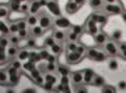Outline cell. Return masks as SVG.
<instances>
[{"instance_id":"6da1fadb","label":"cell","mask_w":126,"mask_h":93,"mask_svg":"<svg viewBox=\"0 0 126 93\" xmlns=\"http://www.w3.org/2000/svg\"><path fill=\"white\" fill-rule=\"evenodd\" d=\"M103 9L106 13H108L110 15H118V14H122L124 12L123 10V5L121 3H112V4H109V3H105L103 5Z\"/></svg>"},{"instance_id":"7a4b0ae2","label":"cell","mask_w":126,"mask_h":93,"mask_svg":"<svg viewBox=\"0 0 126 93\" xmlns=\"http://www.w3.org/2000/svg\"><path fill=\"white\" fill-rule=\"evenodd\" d=\"M85 32L92 35V36H94L98 32H99V28H98V24L94 22L92 18H89L87 21H86V24H85Z\"/></svg>"},{"instance_id":"3957f363","label":"cell","mask_w":126,"mask_h":93,"mask_svg":"<svg viewBox=\"0 0 126 93\" xmlns=\"http://www.w3.org/2000/svg\"><path fill=\"white\" fill-rule=\"evenodd\" d=\"M82 58H83V53L75 50V51L68 52V55L66 56V61L69 64H76V63H79V61H81Z\"/></svg>"},{"instance_id":"277c9868","label":"cell","mask_w":126,"mask_h":93,"mask_svg":"<svg viewBox=\"0 0 126 93\" xmlns=\"http://www.w3.org/2000/svg\"><path fill=\"white\" fill-rule=\"evenodd\" d=\"M104 48H105L106 53H108L109 56H112V57L117 56L118 52H119V50H118V46L116 45L115 42H112V41H106Z\"/></svg>"},{"instance_id":"5b68a950","label":"cell","mask_w":126,"mask_h":93,"mask_svg":"<svg viewBox=\"0 0 126 93\" xmlns=\"http://www.w3.org/2000/svg\"><path fill=\"white\" fill-rule=\"evenodd\" d=\"M46 7L53 15H55V16H57V17L60 16V9H59L58 3L55 1V0H47Z\"/></svg>"},{"instance_id":"8992f818","label":"cell","mask_w":126,"mask_h":93,"mask_svg":"<svg viewBox=\"0 0 126 93\" xmlns=\"http://www.w3.org/2000/svg\"><path fill=\"white\" fill-rule=\"evenodd\" d=\"M7 73H9V83L11 85H16L18 83L19 81V75L17 73V69H15L14 67H10L9 71H7Z\"/></svg>"},{"instance_id":"52a82bcc","label":"cell","mask_w":126,"mask_h":93,"mask_svg":"<svg viewBox=\"0 0 126 93\" xmlns=\"http://www.w3.org/2000/svg\"><path fill=\"white\" fill-rule=\"evenodd\" d=\"M55 25H56L57 27H60V28H67L72 24H70L68 19L61 17V16H58V18L55 20Z\"/></svg>"},{"instance_id":"ba28073f","label":"cell","mask_w":126,"mask_h":93,"mask_svg":"<svg viewBox=\"0 0 126 93\" xmlns=\"http://www.w3.org/2000/svg\"><path fill=\"white\" fill-rule=\"evenodd\" d=\"M94 75L96 74H94V70H92V69H85V70H83V83L86 85L92 84Z\"/></svg>"},{"instance_id":"9c48e42d","label":"cell","mask_w":126,"mask_h":93,"mask_svg":"<svg viewBox=\"0 0 126 93\" xmlns=\"http://www.w3.org/2000/svg\"><path fill=\"white\" fill-rule=\"evenodd\" d=\"M90 18H92L93 20L99 25H103L106 23V21H107V17H106L104 14H99V13L93 14L92 16H90Z\"/></svg>"},{"instance_id":"30bf717a","label":"cell","mask_w":126,"mask_h":93,"mask_svg":"<svg viewBox=\"0 0 126 93\" xmlns=\"http://www.w3.org/2000/svg\"><path fill=\"white\" fill-rule=\"evenodd\" d=\"M50 24H52V19L47 16V15H41V17L39 18V25L43 29H46L49 27Z\"/></svg>"},{"instance_id":"8fae6325","label":"cell","mask_w":126,"mask_h":93,"mask_svg":"<svg viewBox=\"0 0 126 93\" xmlns=\"http://www.w3.org/2000/svg\"><path fill=\"white\" fill-rule=\"evenodd\" d=\"M72 81L73 84L76 86H80L83 83V72L81 71H76L72 73Z\"/></svg>"},{"instance_id":"7c38bea8","label":"cell","mask_w":126,"mask_h":93,"mask_svg":"<svg viewBox=\"0 0 126 93\" xmlns=\"http://www.w3.org/2000/svg\"><path fill=\"white\" fill-rule=\"evenodd\" d=\"M94 37V42H96V44H98V45H103L106 43V41H107V36L102 32H98Z\"/></svg>"},{"instance_id":"4fadbf2b","label":"cell","mask_w":126,"mask_h":93,"mask_svg":"<svg viewBox=\"0 0 126 93\" xmlns=\"http://www.w3.org/2000/svg\"><path fill=\"white\" fill-rule=\"evenodd\" d=\"M42 6V3H41V0H34L30 3V13L35 15L36 13H38L40 7Z\"/></svg>"},{"instance_id":"5bb4252c","label":"cell","mask_w":126,"mask_h":93,"mask_svg":"<svg viewBox=\"0 0 126 93\" xmlns=\"http://www.w3.org/2000/svg\"><path fill=\"white\" fill-rule=\"evenodd\" d=\"M65 9H66V11H67L68 14H75V13H77V12L79 11V9H80V5H78L76 2H74L73 0H70L67 4H66Z\"/></svg>"},{"instance_id":"9a60e30c","label":"cell","mask_w":126,"mask_h":93,"mask_svg":"<svg viewBox=\"0 0 126 93\" xmlns=\"http://www.w3.org/2000/svg\"><path fill=\"white\" fill-rule=\"evenodd\" d=\"M92 84L94 85V86H96V87H103L104 85H105V81H104V79L102 76L96 74V75L94 76Z\"/></svg>"},{"instance_id":"2e32d148","label":"cell","mask_w":126,"mask_h":93,"mask_svg":"<svg viewBox=\"0 0 126 93\" xmlns=\"http://www.w3.org/2000/svg\"><path fill=\"white\" fill-rule=\"evenodd\" d=\"M26 22H27V25H30L31 27H33V26L37 25L39 23V18L37 16H35V15L31 14L30 16L26 18Z\"/></svg>"},{"instance_id":"e0dca14e","label":"cell","mask_w":126,"mask_h":93,"mask_svg":"<svg viewBox=\"0 0 126 93\" xmlns=\"http://www.w3.org/2000/svg\"><path fill=\"white\" fill-rule=\"evenodd\" d=\"M21 0H11L10 1V7L12 11L14 12H19L21 6Z\"/></svg>"},{"instance_id":"ac0fdd59","label":"cell","mask_w":126,"mask_h":93,"mask_svg":"<svg viewBox=\"0 0 126 93\" xmlns=\"http://www.w3.org/2000/svg\"><path fill=\"white\" fill-rule=\"evenodd\" d=\"M42 33H43V28L38 24L33 26V28L31 30V34L33 35V37H40L42 35Z\"/></svg>"},{"instance_id":"d6986e66","label":"cell","mask_w":126,"mask_h":93,"mask_svg":"<svg viewBox=\"0 0 126 93\" xmlns=\"http://www.w3.org/2000/svg\"><path fill=\"white\" fill-rule=\"evenodd\" d=\"M18 59L20 61H25V60H29L30 59V52L27 51V50H20V51L18 52Z\"/></svg>"},{"instance_id":"ffe728a7","label":"cell","mask_w":126,"mask_h":93,"mask_svg":"<svg viewBox=\"0 0 126 93\" xmlns=\"http://www.w3.org/2000/svg\"><path fill=\"white\" fill-rule=\"evenodd\" d=\"M53 37L55 38L56 41H64L65 40V34L62 32V30H56L54 33Z\"/></svg>"},{"instance_id":"44dd1931","label":"cell","mask_w":126,"mask_h":93,"mask_svg":"<svg viewBox=\"0 0 126 93\" xmlns=\"http://www.w3.org/2000/svg\"><path fill=\"white\" fill-rule=\"evenodd\" d=\"M18 48L16 45H12V46H9V48H7V55H9V57L13 58L15 56L18 55Z\"/></svg>"},{"instance_id":"7402d4cb","label":"cell","mask_w":126,"mask_h":93,"mask_svg":"<svg viewBox=\"0 0 126 93\" xmlns=\"http://www.w3.org/2000/svg\"><path fill=\"white\" fill-rule=\"evenodd\" d=\"M118 50H119V55L126 60V43H120L118 45Z\"/></svg>"},{"instance_id":"603a6c76","label":"cell","mask_w":126,"mask_h":93,"mask_svg":"<svg viewBox=\"0 0 126 93\" xmlns=\"http://www.w3.org/2000/svg\"><path fill=\"white\" fill-rule=\"evenodd\" d=\"M7 83H9V74H7V72L0 70V84L5 85Z\"/></svg>"},{"instance_id":"cb8c5ba5","label":"cell","mask_w":126,"mask_h":93,"mask_svg":"<svg viewBox=\"0 0 126 93\" xmlns=\"http://www.w3.org/2000/svg\"><path fill=\"white\" fill-rule=\"evenodd\" d=\"M98 52H99V50H97L96 48H88L87 51H86V55H87V57L89 59L94 60V58H96V56L98 55Z\"/></svg>"},{"instance_id":"d4e9b609","label":"cell","mask_w":126,"mask_h":93,"mask_svg":"<svg viewBox=\"0 0 126 93\" xmlns=\"http://www.w3.org/2000/svg\"><path fill=\"white\" fill-rule=\"evenodd\" d=\"M103 0H89V3H90V6L93 9H99L103 5Z\"/></svg>"},{"instance_id":"484cf974","label":"cell","mask_w":126,"mask_h":93,"mask_svg":"<svg viewBox=\"0 0 126 93\" xmlns=\"http://www.w3.org/2000/svg\"><path fill=\"white\" fill-rule=\"evenodd\" d=\"M44 81H45V82H48L50 84L55 85V84H56V82H57V79H56V76H55V75L50 74V73H47V74L44 75Z\"/></svg>"},{"instance_id":"4316f807","label":"cell","mask_w":126,"mask_h":93,"mask_svg":"<svg viewBox=\"0 0 126 93\" xmlns=\"http://www.w3.org/2000/svg\"><path fill=\"white\" fill-rule=\"evenodd\" d=\"M9 29H10V33L12 34H16L19 32V26L17 24V22H12L10 26H9Z\"/></svg>"},{"instance_id":"83f0119b","label":"cell","mask_w":126,"mask_h":93,"mask_svg":"<svg viewBox=\"0 0 126 93\" xmlns=\"http://www.w3.org/2000/svg\"><path fill=\"white\" fill-rule=\"evenodd\" d=\"M50 49H52V51L53 53H55V55H60L61 51H62V47H61V45H59L57 43H55L52 47H50Z\"/></svg>"},{"instance_id":"f1b7e54d","label":"cell","mask_w":126,"mask_h":93,"mask_svg":"<svg viewBox=\"0 0 126 93\" xmlns=\"http://www.w3.org/2000/svg\"><path fill=\"white\" fill-rule=\"evenodd\" d=\"M23 68L25 69V70H29V71H32L33 69L35 68V62L33 61H29V62H26V63L23 65Z\"/></svg>"},{"instance_id":"f546056e","label":"cell","mask_w":126,"mask_h":93,"mask_svg":"<svg viewBox=\"0 0 126 93\" xmlns=\"http://www.w3.org/2000/svg\"><path fill=\"white\" fill-rule=\"evenodd\" d=\"M58 71L60 72V74L61 75H68V73H69V69L66 67V66H59L58 67Z\"/></svg>"},{"instance_id":"4dcf8cb0","label":"cell","mask_w":126,"mask_h":93,"mask_svg":"<svg viewBox=\"0 0 126 93\" xmlns=\"http://www.w3.org/2000/svg\"><path fill=\"white\" fill-rule=\"evenodd\" d=\"M55 43H56V40H55L54 37H48V38H46L45 41H44V45L48 46V47H52V46H53Z\"/></svg>"},{"instance_id":"1f68e13d","label":"cell","mask_w":126,"mask_h":93,"mask_svg":"<svg viewBox=\"0 0 126 93\" xmlns=\"http://www.w3.org/2000/svg\"><path fill=\"white\" fill-rule=\"evenodd\" d=\"M102 91L104 93H113L116 92V89L113 88L112 86H108V85H104L103 87H102Z\"/></svg>"},{"instance_id":"d6a6232c","label":"cell","mask_w":126,"mask_h":93,"mask_svg":"<svg viewBox=\"0 0 126 93\" xmlns=\"http://www.w3.org/2000/svg\"><path fill=\"white\" fill-rule=\"evenodd\" d=\"M105 60H106V55L104 52H101V51L98 52V55L96 56V58H94V61H97V62H103Z\"/></svg>"},{"instance_id":"836d02e7","label":"cell","mask_w":126,"mask_h":93,"mask_svg":"<svg viewBox=\"0 0 126 93\" xmlns=\"http://www.w3.org/2000/svg\"><path fill=\"white\" fill-rule=\"evenodd\" d=\"M21 13H26V12H30V3L27 2H22L21 6H20V11Z\"/></svg>"},{"instance_id":"e575fe53","label":"cell","mask_w":126,"mask_h":93,"mask_svg":"<svg viewBox=\"0 0 126 93\" xmlns=\"http://www.w3.org/2000/svg\"><path fill=\"white\" fill-rule=\"evenodd\" d=\"M108 67H109L110 70H117L118 67H119V65H118L117 61L111 60V61H109V63H108Z\"/></svg>"},{"instance_id":"d590c367","label":"cell","mask_w":126,"mask_h":93,"mask_svg":"<svg viewBox=\"0 0 126 93\" xmlns=\"http://www.w3.org/2000/svg\"><path fill=\"white\" fill-rule=\"evenodd\" d=\"M72 32L75 33V34H77L79 36V35L83 32V28H82L80 25H74V26H72Z\"/></svg>"},{"instance_id":"8d00e7d4","label":"cell","mask_w":126,"mask_h":93,"mask_svg":"<svg viewBox=\"0 0 126 93\" xmlns=\"http://www.w3.org/2000/svg\"><path fill=\"white\" fill-rule=\"evenodd\" d=\"M6 56H5V47L0 45V62L5 61Z\"/></svg>"},{"instance_id":"74e56055","label":"cell","mask_w":126,"mask_h":93,"mask_svg":"<svg viewBox=\"0 0 126 93\" xmlns=\"http://www.w3.org/2000/svg\"><path fill=\"white\" fill-rule=\"evenodd\" d=\"M77 47H78V45L76 44V42H69L68 45H67V50H68V52H69V51H75V50H77Z\"/></svg>"},{"instance_id":"f35d334b","label":"cell","mask_w":126,"mask_h":93,"mask_svg":"<svg viewBox=\"0 0 126 93\" xmlns=\"http://www.w3.org/2000/svg\"><path fill=\"white\" fill-rule=\"evenodd\" d=\"M17 24H18V26H19V29H25L26 28V25H27V22H26V20H19V21H17Z\"/></svg>"},{"instance_id":"ab89813d","label":"cell","mask_w":126,"mask_h":93,"mask_svg":"<svg viewBox=\"0 0 126 93\" xmlns=\"http://www.w3.org/2000/svg\"><path fill=\"white\" fill-rule=\"evenodd\" d=\"M0 32L3 33V34H7V33L10 32L9 27H7V26L4 24V23L1 22V21H0Z\"/></svg>"},{"instance_id":"60d3db41","label":"cell","mask_w":126,"mask_h":93,"mask_svg":"<svg viewBox=\"0 0 126 93\" xmlns=\"http://www.w3.org/2000/svg\"><path fill=\"white\" fill-rule=\"evenodd\" d=\"M49 53L47 50H42V51L39 52V57H40L41 60H47V58H48Z\"/></svg>"},{"instance_id":"b9f144b4","label":"cell","mask_w":126,"mask_h":93,"mask_svg":"<svg viewBox=\"0 0 126 93\" xmlns=\"http://www.w3.org/2000/svg\"><path fill=\"white\" fill-rule=\"evenodd\" d=\"M7 13H9V11H7L6 7L4 6H1L0 7V18H4L7 16Z\"/></svg>"},{"instance_id":"7bdbcfd3","label":"cell","mask_w":126,"mask_h":93,"mask_svg":"<svg viewBox=\"0 0 126 93\" xmlns=\"http://www.w3.org/2000/svg\"><path fill=\"white\" fill-rule=\"evenodd\" d=\"M18 36H19V38H25V37L29 36V32L26 30V28L25 29H19Z\"/></svg>"},{"instance_id":"ee69618b","label":"cell","mask_w":126,"mask_h":93,"mask_svg":"<svg viewBox=\"0 0 126 93\" xmlns=\"http://www.w3.org/2000/svg\"><path fill=\"white\" fill-rule=\"evenodd\" d=\"M67 38H68L69 42H76V41H77V39H78V35L72 32V33H70L68 36H67Z\"/></svg>"},{"instance_id":"f6af8a7d","label":"cell","mask_w":126,"mask_h":93,"mask_svg":"<svg viewBox=\"0 0 126 93\" xmlns=\"http://www.w3.org/2000/svg\"><path fill=\"white\" fill-rule=\"evenodd\" d=\"M12 67H14L15 69H17V70H19V69H20V68L22 67L20 60H18V61H14L13 63H12Z\"/></svg>"},{"instance_id":"bcb514c9","label":"cell","mask_w":126,"mask_h":93,"mask_svg":"<svg viewBox=\"0 0 126 93\" xmlns=\"http://www.w3.org/2000/svg\"><path fill=\"white\" fill-rule=\"evenodd\" d=\"M31 74H32V77H33V80L41 75V74H40V71H39V70H37V69H35V68H34L33 70L31 71Z\"/></svg>"},{"instance_id":"7dc6e473","label":"cell","mask_w":126,"mask_h":93,"mask_svg":"<svg viewBox=\"0 0 126 93\" xmlns=\"http://www.w3.org/2000/svg\"><path fill=\"white\" fill-rule=\"evenodd\" d=\"M10 42L12 43V45H17V44L19 43V36H18V37H16V36L11 37Z\"/></svg>"},{"instance_id":"c3c4849f","label":"cell","mask_w":126,"mask_h":93,"mask_svg":"<svg viewBox=\"0 0 126 93\" xmlns=\"http://www.w3.org/2000/svg\"><path fill=\"white\" fill-rule=\"evenodd\" d=\"M121 36H122L121 30H115V32H113V34H112V37H113V39H115V40H119V39L121 38Z\"/></svg>"},{"instance_id":"681fc988","label":"cell","mask_w":126,"mask_h":93,"mask_svg":"<svg viewBox=\"0 0 126 93\" xmlns=\"http://www.w3.org/2000/svg\"><path fill=\"white\" fill-rule=\"evenodd\" d=\"M0 45L3 46V47H7V45H9V40H7L6 38L0 39Z\"/></svg>"},{"instance_id":"f907efd6","label":"cell","mask_w":126,"mask_h":93,"mask_svg":"<svg viewBox=\"0 0 126 93\" xmlns=\"http://www.w3.org/2000/svg\"><path fill=\"white\" fill-rule=\"evenodd\" d=\"M55 69H56V67H55V64H54V63H49V62H48V64L46 65V70H48V71H54Z\"/></svg>"},{"instance_id":"816d5d0a","label":"cell","mask_w":126,"mask_h":93,"mask_svg":"<svg viewBox=\"0 0 126 93\" xmlns=\"http://www.w3.org/2000/svg\"><path fill=\"white\" fill-rule=\"evenodd\" d=\"M68 76L67 75H62L61 77V84L62 85H68Z\"/></svg>"},{"instance_id":"f5cc1de1","label":"cell","mask_w":126,"mask_h":93,"mask_svg":"<svg viewBox=\"0 0 126 93\" xmlns=\"http://www.w3.org/2000/svg\"><path fill=\"white\" fill-rule=\"evenodd\" d=\"M53 86H54V85L50 84V83H48V82H45L44 84H43V87H44L45 90H52Z\"/></svg>"},{"instance_id":"db71d44e","label":"cell","mask_w":126,"mask_h":93,"mask_svg":"<svg viewBox=\"0 0 126 93\" xmlns=\"http://www.w3.org/2000/svg\"><path fill=\"white\" fill-rule=\"evenodd\" d=\"M27 46H35L36 45V41L34 40V39H30V40H27Z\"/></svg>"},{"instance_id":"11a10c76","label":"cell","mask_w":126,"mask_h":93,"mask_svg":"<svg viewBox=\"0 0 126 93\" xmlns=\"http://www.w3.org/2000/svg\"><path fill=\"white\" fill-rule=\"evenodd\" d=\"M47 61H48L49 63H55V62H56V58L53 55H49L48 58H47Z\"/></svg>"},{"instance_id":"9f6ffc18","label":"cell","mask_w":126,"mask_h":93,"mask_svg":"<svg viewBox=\"0 0 126 93\" xmlns=\"http://www.w3.org/2000/svg\"><path fill=\"white\" fill-rule=\"evenodd\" d=\"M119 88L120 89H125L126 88V82L125 81H122V82L119 83Z\"/></svg>"},{"instance_id":"6f0895ef","label":"cell","mask_w":126,"mask_h":93,"mask_svg":"<svg viewBox=\"0 0 126 93\" xmlns=\"http://www.w3.org/2000/svg\"><path fill=\"white\" fill-rule=\"evenodd\" d=\"M73 1H74V2H76L77 4H78V5H80V6H81V5H83L84 3H85V0H73Z\"/></svg>"},{"instance_id":"680465c9","label":"cell","mask_w":126,"mask_h":93,"mask_svg":"<svg viewBox=\"0 0 126 93\" xmlns=\"http://www.w3.org/2000/svg\"><path fill=\"white\" fill-rule=\"evenodd\" d=\"M105 3H109V4H112V3H119V0H103Z\"/></svg>"},{"instance_id":"91938a15","label":"cell","mask_w":126,"mask_h":93,"mask_svg":"<svg viewBox=\"0 0 126 93\" xmlns=\"http://www.w3.org/2000/svg\"><path fill=\"white\" fill-rule=\"evenodd\" d=\"M84 47H83V46H79L78 45V47H77V51H79V52H81V53H83V55H84Z\"/></svg>"},{"instance_id":"94428289","label":"cell","mask_w":126,"mask_h":93,"mask_svg":"<svg viewBox=\"0 0 126 93\" xmlns=\"http://www.w3.org/2000/svg\"><path fill=\"white\" fill-rule=\"evenodd\" d=\"M121 15H122V18H123V20L126 22V12H123Z\"/></svg>"},{"instance_id":"6125c7cd","label":"cell","mask_w":126,"mask_h":93,"mask_svg":"<svg viewBox=\"0 0 126 93\" xmlns=\"http://www.w3.org/2000/svg\"><path fill=\"white\" fill-rule=\"evenodd\" d=\"M23 92H31V93H34L35 90H34V89H25V90L23 91Z\"/></svg>"},{"instance_id":"be15d7a7","label":"cell","mask_w":126,"mask_h":93,"mask_svg":"<svg viewBox=\"0 0 126 93\" xmlns=\"http://www.w3.org/2000/svg\"><path fill=\"white\" fill-rule=\"evenodd\" d=\"M27 0H21V2H26Z\"/></svg>"}]
</instances>
